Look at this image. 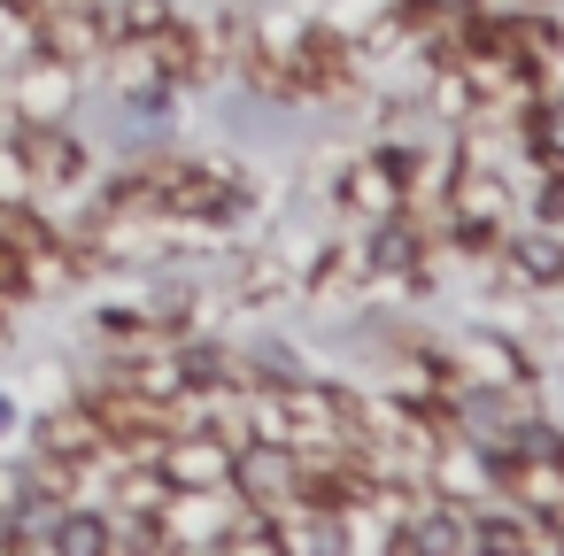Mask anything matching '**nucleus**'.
Here are the masks:
<instances>
[{
    "label": "nucleus",
    "instance_id": "nucleus-7",
    "mask_svg": "<svg viewBox=\"0 0 564 556\" xmlns=\"http://www.w3.org/2000/svg\"><path fill=\"white\" fill-rule=\"evenodd\" d=\"M155 471L171 487H232V440H217L209 425L202 433H163L155 440Z\"/></svg>",
    "mask_w": 564,
    "mask_h": 556
},
{
    "label": "nucleus",
    "instance_id": "nucleus-12",
    "mask_svg": "<svg viewBox=\"0 0 564 556\" xmlns=\"http://www.w3.org/2000/svg\"><path fill=\"white\" fill-rule=\"evenodd\" d=\"M286 294H302V263L286 255V248H263V255H248L240 263V302H286Z\"/></svg>",
    "mask_w": 564,
    "mask_h": 556
},
{
    "label": "nucleus",
    "instance_id": "nucleus-16",
    "mask_svg": "<svg viewBox=\"0 0 564 556\" xmlns=\"http://www.w3.org/2000/svg\"><path fill=\"white\" fill-rule=\"evenodd\" d=\"M518 9H541V17H564V0H518Z\"/></svg>",
    "mask_w": 564,
    "mask_h": 556
},
{
    "label": "nucleus",
    "instance_id": "nucleus-3",
    "mask_svg": "<svg viewBox=\"0 0 564 556\" xmlns=\"http://www.w3.org/2000/svg\"><path fill=\"white\" fill-rule=\"evenodd\" d=\"M232 494L248 510L302 502V448H286V440H240L232 448Z\"/></svg>",
    "mask_w": 564,
    "mask_h": 556
},
{
    "label": "nucleus",
    "instance_id": "nucleus-9",
    "mask_svg": "<svg viewBox=\"0 0 564 556\" xmlns=\"http://www.w3.org/2000/svg\"><path fill=\"white\" fill-rule=\"evenodd\" d=\"M32 556H117V525H109L101 502H63Z\"/></svg>",
    "mask_w": 564,
    "mask_h": 556
},
{
    "label": "nucleus",
    "instance_id": "nucleus-2",
    "mask_svg": "<svg viewBox=\"0 0 564 556\" xmlns=\"http://www.w3.org/2000/svg\"><path fill=\"white\" fill-rule=\"evenodd\" d=\"M441 217L456 240H495L510 225V186L495 163H448V186H441Z\"/></svg>",
    "mask_w": 564,
    "mask_h": 556
},
{
    "label": "nucleus",
    "instance_id": "nucleus-15",
    "mask_svg": "<svg viewBox=\"0 0 564 556\" xmlns=\"http://www.w3.org/2000/svg\"><path fill=\"white\" fill-rule=\"evenodd\" d=\"M525 78H533V101H564V40H556V47H549Z\"/></svg>",
    "mask_w": 564,
    "mask_h": 556
},
{
    "label": "nucleus",
    "instance_id": "nucleus-4",
    "mask_svg": "<svg viewBox=\"0 0 564 556\" xmlns=\"http://www.w3.org/2000/svg\"><path fill=\"white\" fill-rule=\"evenodd\" d=\"M9 140H17V155H24V171H32V194H78V178H86V140H78L70 124H17Z\"/></svg>",
    "mask_w": 564,
    "mask_h": 556
},
{
    "label": "nucleus",
    "instance_id": "nucleus-13",
    "mask_svg": "<svg viewBox=\"0 0 564 556\" xmlns=\"http://www.w3.org/2000/svg\"><path fill=\"white\" fill-rule=\"evenodd\" d=\"M178 9H171V0H117V9H109V32L117 40H148V32H163Z\"/></svg>",
    "mask_w": 564,
    "mask_h": 556
},
{
    "label": "nucleus",
    "instance_id": "nucleus-14",
    "mask_svg": "<svg viewBox=\"0 0 564 556\" xmlns=\"http://www.w3.org/2000/svg\"><path fill=\"white\" fill-rule=\"evenodd\" d=\"M0 209H32V171H24L9 132H0Z\"/></svg>",
    "mask_w": 564,
    "mask_h": 556
},
{
    "label": "nucleus",
    "instance_id": "nucleus-1",
    "mask_svg": "<svg viewBox=\"0 0 564 556\" xmlns=\"http://www.w3.org/2000/svg\"><path fill=\"white\" fill-rule=\"evenodd\" d=\"M78 86H86V70L55 63L47 47H32L24 63L0 70V101H9V124H70Z\"/></svg>",
    "mask_w": 564,
    "mask_h": 556
},
{
    "label": "nucleus",
    "instance_id": "nucleus-5",
    "mask_svg": "<svg viewBox=\"0 0 564 556\" xmlns=\"http://www.w3.org/2000/svg\"><path fill=\"white\" fill-rule=\"evenodd\" d=\"M394 548H402V556H471V510L425 487V494L402 510V525H394Z\"/></svg>",
    "mask_w": 564,
    "mask_h": 556
},
{
    "label": "nucleus",
    "instance_id": "nucleus-10",
    "mask_svg": "<svg viewBox=\"0 0 564 556\" xmlns=\"http://www.w3.org/2000/svg\"><path fill=\"white\" fill-rule=\"evenodd\" d=\"M256 517H263L279 556H340V525L317 502H279V510H256Z\"/></svg>",
    "mask_w": 564,
    "mask_h": 556
},
{
    "label": "nucleus",
    "instance_id": "nucleus-11",
    "mask_svg": "<svg viewBox=\"0 0 564 556\" xmlns=\"http://www.w3.org/2000/svg\"><path fill=\"white\" fill-rule=\"evenodd\" d=\"M109 448V425L94 417V402L78 394V402H63L47 425H40V456H55V464H78V456H101Z\"/></svg>",
    "mask_w": 564,
    "mask_h": 556
},
{
    "label": "nucleus",
    "instance_id": "nucleus-8",
    "mask_svg": "<svg viewBox=\"0 0 564 556\" xmlns=\"http://www.w3.org/2000/svg\"><path fill=\"white\" fill-rule=\"evenodd\" d=\"M340 209L356 217V225H387V217H402L410 209V194H402V178H394V163L387 155H364V163H340Z\"/></svg>",
    "mask_w": 564,
    "mask_h": 556
},
{
    "label": "nucleus",
    "instance_id": "nucleus-6",
    "mask_svg": "<svg viewBox=\"0 0 564 556\" xmlns=\"http://www.w3.org/2000/svg\"><path fill=\"white\" fill-rule=\"evenodd\" d=\"M441 356H448V371H464V386H525V379H533L525 348H518V340H502V332H487V325L456 332Z\"/></svg>",
    "mask_w": 564,
    "mask_h": 556
},
{
    "label": "nucleus",
    "instance_id": "nucleus-17",
    "mask_svg": "<svg viewBox=\"0 0 564 556\" xmlns=\"http://www.w3.org/2000/svg\"><path fill=\"white\" fill-rule=\"evenodd\" d=\"M9 425H17V410H9V402H0V433H9Z\"/></svg>",
    "mask_w": 564,
    "mask_h": 556
}]
</instances>
